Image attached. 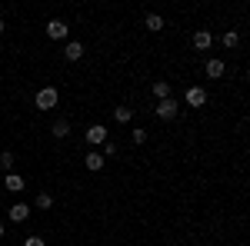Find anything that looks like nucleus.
<instances>
[{
    "label": "nucleus",
    "instance_id": "obj_1",
    "mask_svg": "<svg viewBox=\"0 0 250 246\" xmlns=\"http://www.w3.org/2000/svg\"><path fill=\"white\" fill-rule=\"evenodd\" d=\"M57 100H60L57 87H40V90H37V96H34L37 110H54V107H57Z\"/></svg>",
    "mask_w": 250,
    "mask_h": 246
},
{
    "label": "nucleus",
    "instance_id": "obj_2",
    "mask_svg": "<svg viewBox=\"0 0 250 246\" xmlns=\"http://www.w3.org/2000/svg\"><path fill=\"white\" fill-rule=\"evenodd\" d=\"M67 34H70V27H67V20H60V17L47 20V37H50V40H63Z\"/></svg>",
    "mask_w": 250,
    "mask_h": 246
},
{
    "label": "nucleus",
    "instance_id": "obj_3",
    "mask_svg": "<svg viewBox=\"0 0 250 246\" xmlns=\"http://www.w3.org/2000/svg\"><path fill=\"white\" fill-rule=\"evenodd\" d=\"M83 140H87L90 147H100V143H107V127H100V123H94L90 130L83 133Z\"/></svg>",
    "mask_w": 250,
    "mask_h": 246
},
{
    "label": "nucleus",
    "instance_id": "obj_4",
    "mask_svg": "<svg viewBox=\"0 0 250 246\" xmlns=\"http://www.w3.org/2000/svg\"><path fill=\"white\" fill-rule=\"evenodd\" d=\"M157 116H160V120H173V116H177V100H173V96L160 100V103H157Z\"/></svg>",
    "mask_w": 250,
    "mask_h": 246
},
{
    "label": "nucleus",
    "instance_id": "obj_5",
    "mask_svg": "<svg viewBox=\"0 0 250 246\" xmlns=\"http://www.w3.org/2000/svg\"><path fill=\"white\" fill-rule=\"evenodd\" d=\"M7 216H10V223H23V220L30 216V207H27V203H17V207L7 209Z\"/></svg>",
    "mask_w": 250,
    "mask_h": 246
},
{
    "label": "nucleus",
    "instance_id": "obj_6",
    "mask_svg": "<svg viewBox=\"0 0 250 246\" xmlns=\"http://www.w3.org/2000/svg\"><path fill=\"white\" fill-rule=\"evenodd\" d=\"M187 103H190V107H204V103H207L204 87H190V90H187Z\"/></svg>",
    "mask_w": 250,
    "mask_h": 246
},
{
    "label": "nucleus",
    "instance_id": "obj_7",
    "mask_svg": "<svg viewBox=\"0 0 250 246\" xmlns=\"http://www.w3.org/2000/svg\"><path fill=\"white\" fill-rule=\"evenodd\" d=\"M210 43H213L210 30H197V34H193V47H197V50H210Z\"/></svg>",
    "mask_w": 250,
    "mask_h": 246
},
{
    "label": "nucleus",
    "instance_id": "obj_8",
    "mask_svg": "<svg viewBox=\"0 0 250 246\" xmlns=\"http://www.w3.org/2000/svg\"><path fill=\"white\" fill-rule=\"evenodd\" d=\"M63 57L70 60V63H77V60L83 57V43H77V40H70V43H67V50H63Z\"/></svg>",
    "mask_w": 250,
    "mask_h": 246
},
{
    "label": "nucleus",
    "instance_id": "obj_9",
    "mask_svg": "<svg viewBox=\"0 0 250 246\" xmlns=\"http://www.w3.org/2000/svg\"><path fill=\"white\" fill-rule=\"evenodd\" d=\"M83 163H87V170H104V153H97V150H90L87 156H83Z\"/></svg>",
    "mask_w": 250,
    "mask_h": 246
},
{
    "label": "nucleus",
    "instance_id": "obj_10",
    "mask_svg": "<svg viewBox=\"0 0 250 246\" xmlns=\"http://www.w3.org/2000/svg\"><path fill=\"white\" fill-rule=\"evenodd\" d=\"M3 189H10V193H20V189H23V176H20V173H7V180H3Z\"/></svg>",
    "mask_w": 250,
    "mask_h": 246
},
{
    "label": "nucleus",
    "instance_id": "obj_11",
    "mask_svg": "<svg viewBox=\"0 0 250 246\" xmlns=\"http://www.w3.org/2000/svg\"><path fill=\"white\" fill-rule=\"evenodd\" d=\"M204 70H207V76H210V80H217V76H224V70H227V67H224V60H207V67H204Z\"/></svg>",
    "mask_w": 250,
    "mask_h": 246
},
{
    "label": "nucleus",
    "instance_id": "obj_12",
    "mask_svg": "<svg viewBox=\"0 0 250 246\" xmlns=\"http://www.w3.org/2000/svg\"><path fill=\"white\" fill-rule=\"evenodd\" d=\"M50 133H54L57 140H67V136H70V123H67V120H57V123L50 127Z\"/></svg>",
    "mask_w": 250,
    "mask_h": 246
},
{
    "label": "nucleus",
    "instance_id": "obj_13",
    "mask_svg": "<svg viewBox=\"0 0 250 246\" xmlns=\"http://www.w3.org/2000/svg\"><path fill=\"white\" fill-rule=\"evenodd\" d=\"M114 120L117 123H130L134 120V110L130 107H114Z\"/></svg>",
    "mask_w": 250,
    "mask_h": 246
},
{
    "label": "nucleus",
    "instance_id": "obj_14",
    "mask_svg": "<svg viewBox=\"0 0 250 246\" xmlns=\"http://www.w3.org/2000/svg\"><path fill=\"white\" fill-rule=\"evenodd\" d=\"M154 96L157 100H167V96H170V83H167V80H157L154 83Z\"/></svg>",
    "mask_w": 250,
    "mask_h": 246
},
{
    "label": "nucleus",
    "instance_id": "obj_15",
    "mask_svg": "<svg viewBox=\"0 0 250 246\" xmlns=\"http://www.w3.org/2000/svg\"><path fill=\"white\" fill-rule=\"evenodd\" d=\"M147 27H150V30H164V17H160V14H147Z\"/></svg>",
    "mask_w": 250,
    "mask_h": 246
},
{
    "label": "nucleus",
    "instance_id": "obj_16",
    "mask_svg": "<svg viewBox=\"0 0 250 246\" xmlns=\"http://www.w3.org/2000/svg\"><path fill=\"white\" fill-rule=\"evenodd\" d=\"M237 43H240V34H237V30H227V34H224V47H227V50H233Z\"/></svg>",
    "mask_w": 250,
    "mask_h": 246
},
{
    "label": "nucleus",
    "instance_id": "obj_17",
    "mask_svg": "<svg viewBox=\"0 0 250 246\" xmlns=\"http://www.w3.org/2000/svg\"><path fill=\"white\" fill-rule=\"evenodd\" d=\"M10 167H14V153L3 150V153H0V170H10Z\"/></svg>",
    "mask_w": 250,
    "mask_h": 246
},
{
    "label": "nucleus",
    "instance_id": "obj_18",
    "mask_svg": "<svg viewBox=\"0 0 250 246\" xmlns=\"http://www.w3.org/2000/svg\"><path fill=\"white\" fill-rule=\"evenodd\" d=\"M37 207L40 209H50V207H54V196H50V193H40V196H37Z\"/></svg>",
    "mask_w": 250,
    "mask_h": 246
},
{
    "label": "nucleus",
    "instance_id": "obj_19",
    "mask_svg": "<svg viewBox=\"0 0 250 246\" xmlns=\"http://www.w3.org/2000/svg\"><path fill=\"white\" fill-rule=\"evenodd\" d=\"M134 143H147V130H144V127H137V130H134Z\"/></svg>",
    "mask_w": 250,
    "mask_h": 246
},
{
    "label": "nucleus",
    "instance_id": "obj_20",
    "mask_svg": "<svg viewBox=\"0 0 250 246\" xmlns=\"http://www.w3.org/2000/svg\"><path fill=\"white\" fill-rule=\"evenodd\" d=\"M23 246H43V240H40V236H27V240H23Z\"/></svg>",
    "mask_w": 250,
    "mask_h": 246
},
{
    "label": "nucleus",
    "instance_id": "obj_21",
    "mask_svg": "<svg viewBox=\"0 0 250 246\" xmlns=\"http://www.w3.org/2000/svg\"><path fill=\"white\" fill-rule=\"evenodd\" d=\"M0 34H3V17H0Z\"/></svg>",
    "mask_w": 250,
    "mask_h": 246
},
{
    "label": "nucleus",
    "instance_id": "obj_22",
    "mask_svg": "<svg viewBox=\"0 0 250 246\" xmlns=\"http://www.w3.org/2000/svg\"><path fill=\"white\" fill-rule=\"evenodd\" d=\"M0 240H3V223H0Z\"/></svg>",
    "mask_w": 250,
    "mask_h": 246
},
{
    "label": "nucleus",
    "instance_id": "obj_23",
    "mask_svg": "<svg viewBox=\"0 0 250 246\" xmlns=\"http://www.w3.org/2000/svg\"><path fill=\"white\" fill-rule=\"evenodd\" d=\"M0 54H3V50H0Z\"/></svg>",
    "mask_w": 250,
    "mask_h": 246
}]
</instances>
